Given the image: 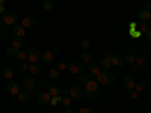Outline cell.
<instances>
[{
    "label": "cell",
    "instance_id": "cell-1",
    "mask_svg": "<svg viewBox=\"0 0 151 113\" xmlns=\"http://www.w3.org/2000/svg\"><path fill=\"white\" fill-rule=\"evenodd\" d=\"M85 89V98L89 99V101H92V99H95L98 97V92H100V83L97 80H89L86 83V86L83 87Z\"/></svg>",
    "mask_w": 151,
    "mask_h": 113
},
{
    "label": "cell",
    "instance_id": "cell-2",
    "mask_svg": "<svg viewBox=\"0 0 151 113\" xmlns=\"http://www.w3.org/2000/svg\"><path fill=\"white\" fill-rule=\"evenodd\" d=\"M97 82L103 86H113L116 83V77L109 71H100V74L97 75Z\"/></svg>",
    "mask_w": 151,
    "mask_h": 113
},
{
    "label": "cell",
    "instance_id": "cell-3",
    "mask_svg": "<svg viewBox=\"0 0 151 113\" xmlns=\"http://www.w3.org/2000/svg\"><path fill=\"white\" fill-rule=\"evenodd\" d=\"M2 23L5 24V26H12V27H14L15 26V24L18 23V14H17V12L15 11H5L3 12V14H2Z\"/></svg>",
    "mask_w": 151,
    "mask_h": 113
},
{
    "label": "cell",
    "instance_id": "cell-4",
    "mask_svg": "<svg viewBox=\"0 0 151 113\" xmlns=\"http://www.w3.org/2000/svg\"><path fill=\"white\" fill-rule=\"evenodd\" d=\"M68 95H70L71 99H76V101H79V99H82V98L85 97V89H83L82 86L76 84V86H73L71 89H70Z\"/></svg>",
    "mask_w": 151,
    "mask_h": 113
},
{
    "label": "cell",
    "instance_id": "cell-5",
    "mask_svg": "<svg viewBox=\"0 0 151 113\" xmlns=\"http://www.w3.org/2000/svg\"><path fill=\"white\" fill-rule=\"evenodd\" d=\"M41 56H42L41 50L36 48V47H32L29 50V53H27V60L30 62V64H38V62L41 60Z\"/></svg>",
    "mask_w": 151,
    "mask_h": 113
},
{
    "label": "cell",
    "instance_id": "cell-6",
    "mask_svg": "<svg viewBox=\"0 0 151 113\" xmlns=\"http://www.w3.org/2000/svg\"><path fill=\"white\" fill-rule=\"evenodd\" d=\"M106 57H109L110 59V64L113 65V67H116V68H122L124 67V57L122 56H119V54H107Z\"/></svg>",
    "mask_w": 151,
    "mask_h": 113
},
{
    "label": "cell",
    "instance_id": "cell-7",
    "mask_svg": "<svg viewBox=\"0 0 151 113\" xmlns=\"http://www.w3.org/2000/svg\"><path fill=\"white\" fill-rule=\"evenodd\" d=\"M36 99H38V103H40V106H47V104H50L52 95H50L48 92H45V91H41L40 94H38Z\"/></svg>",
    "mask_w": 151,
    "mask_h": 113
},
{
    "label": "cell",
    "instance_id": "cell-8",
    "mask_svg": "<svg viewBox=\"0 0 151 113\" xmlns=\"http://www.w3.org/2000/svg\"><path fill=\"white\" fill-rule=\"evenodd\" d=\"M68 69H70V72L71 74H82V71H83V64L82 62H71V64L68 65Z\"/></svg>",
    "mask_w": 151,
    "mask_h": 113
},
{
    "label": "cell",
    "instance_id": "cell-9",
    "mask_svg": "<svg viewBox=\"0 0 151 113\" xmlns=\"http://www.w3.org/2000/svg\"><path fill=\"white\" fill-rule=\"evenodd\" d=\"M134 86H136V80L132 77V75H127V77L122 79V87L124 89L130 91V89H134Z\"/></svg>",
    "mask_w": 151,
    "mask_h": 113
},
{
    "label": "cell",
    "instance_id": "cell-10",
    "mask_svg": "<svg viewBox=\"0 0 151 113\" xmlns=\"http://www.w3.org/2000/svg\"><path fill=\"white\" fill-rule=\"evenodd\" d=\"M6 91L11 95H18L20 94V84L17 82H8L6 84Z\"/></svg>",
    "mask_w": 151,
    "mask_h": 113
},
{
    "label": "cell",
    "instance_id": "cell-11",
    "mask_svg": "<svg viewBox=\"0 0 151 113\" xmlns=\"http://www.w3.org/2000/svg\"><path fill=\"white\" fill-rule=\"evenodd\" d=\"M23 86L26 87V91H32L36 87V80L32 77H24L23 79Z\"/></svg>",
    "mask_w": 151,
    "mask_h": 113
},
{
    "label": "cell",
    "instance_id": "cell-12",
    "mask_svg": "<svg viewBox=\"0 0 151 113\" xmlns=\"http://www.w3.org/2000/svg\"><path fill=\"white\" fill-rule=\"evenodd\" d=\"M35 23H36V20H35L33 17H24V18H23V21H21L20 24H21V26L27 30V29H32V27L35 26Z\"/></svg>",
    "mask_w": 151,
    "mask_h": 113
},
{
    "label": "cell",
    "instance_id": "cell-13",
    "mask_svg": "<svg viewBox=\"0 0 151 113\" xmlns=\"http://www.w3.org/2000/svg\"><path fill=\"white\" fill-rule=\"evenodd\" d=\"M98 67H100V69L107 71V69L112 67V64H110V59H109V57H103L101 60L98 62Z\"/></svg>",
    "mask_w": 151,
    "mask_h": 113
},
{
    "label": "cell",
    "instance_id": "cell-14",
    "mask_svg": "<svg viewBox=\"0 0 151 113\" xmlns=\"http://www.w3.org/2000/svg\"><path fill=\"white\" fill-rule=\"evenodd\" d=\"M14 35L18 36V38H23L24 35H26V29H24L20 23H17L15 26H14Z\"/></svg>",
    "mask_w": 151,
    "mask_h": 113
},
{
    "label": "cell",
    "instance_id": "cell-15",
    "mask_svg": "<svg viewBox=\"0 0 151 113\" xmlns=\"http://www.w3.org/2000/svg\"><path fill=\"white\" fill-rule=\"evenodd\" d=\"M48 94L52 95V97H58V95L62 94V89H60L59 86H56V84H50L48 86Z\"/></svg>",
    "mask_w": 151,
    "mask_h": 113
},
{
    "label": "cell",
    "instance_id": "cell-16",
    "mask_svg": "<svg viewBox=\"0 0 151 113\" xmlns=\"http://www.w3.org/2000/svg\"><path fill=\"white\" fill-rule=\"evenodd\" d=\"M124 62H127V64L133 68V69H136V56L134 54H127V56H124Z\"/></svg>",
    "mask_w": 151,
    "mask_h": 113
},
{
    "label": "cell",
    "instance_id": "cell-17",
    "mask_svg": "<svg viewBox=\"0 0 151 113\" xmlns=\"http://www.w3.org/2000/svg\"><path fill=\"white\" fill-rule=\"evenodd\" d=\"M137 17H139L141 21H150V18H151V11H150V9H142Z\"/></svg>",
    "mask_w": 151,
    "mask_h": 113
},
{
    "label": "cell",
    "instance_id": "cell-18",
    "mask_svg": "<svg viewBox=\"0 0 151 113\" xmlns=\"http://www.w3.org/2000/svg\"><path fill=\"white\" fill-rule=\"evenodd\" d=\"M2 75H3L5 79L11 80L12 77H14V69H12L11 67H5V68L2 69Z\"/></svg>",
    "mask_w": 151,
    "mask_h": 113
},
{
    "label": "cell",
    "instance_id": "cell-19",
    "mask_svg": "<svg viewBox=\"0 0 151 113\" xmlns=\"http://www.w3.org/2000/svg\"><path fill=\"white\" fill-rule=\"evenodd\" d=\"M80 62L82 64H91L92 62V54L89 51H83L82 56H80Z\"/></svg>",
    "mask_w": 151,
    "mask_h": 113
},
{
    "label": "cell",
    "instance_id": "cell-20",
    "mask_svg": "<svg viewBox=\"0 0 151 113\" xmlns=\"http://www.w3.org/2000/svg\"><path fill=\"white\" fill-rule=\"evenodd\" d=\"M48 77L53 79V80H59L60 79V69L59 68H52L48 71Z\"/></svg>",
    "mask_w": 151,
    "mask_h": 113
},
{
    "label": "cell",
    "instance_id": "cell-21",
    "mask_svg": "<svg viewBox=\"0 0 151 113\" xmlns=\"http://www.w3.org/2000/svg\"><path fill=\"white\" fill-rule=\"evenodd\" d=\"M14 59H15V62H23V60L27 59V53L23 51V50H18V51L14 54Z\"/></svg>",
    "mask_w": 151,
    "mask_h": 113
},
{
    "label": "cell",
    "instance_id": "cell-22",
    "mask_svg": "<svg viewBox=\"0 0 151 113\" xmlns=\"http://www.w3.org/2000/svg\"><path fill=\"white\" fill-rule=\"evenodd\" d=\"M88 69H89V74L91 75H98L100 74V67H98V64H91L88 65Z\"/></svg>",
    "mask_w": 151,
    "mask_h": 113
},
{
    "label": "cell",
    "instance_id": "cell-23",
    "mask_svg": "<svg viewBox=\"0 0 151 113\" xmlns=\"http://www.w3.org/2000/svg\"><path fill=\"white\" fill-rule=\"evenodd\" d=\"M53 53L52 51H45V53H42V56H41V60L44 62V64H50V62L53 60Z\"/></svg>",
    "mask_w": 151,
    "mask_h": 113
},
{
    "label": "cell",
    "instance_id": "cell-24",
    "mask_svg": "<svg viewBox=\"0 0 151 113\" xmlns=\"http://www.w3.org/2000/svg\"><path fill=\"white\" fill-rule=\"evenodd\" d=\"M17 98H18V101H21V103H27V101H29V98H30L29 91H26V92H20V94L17 95Z\"/></svg>",
    "mask_w": 151,
    "mask_h": 113
},
{
    "label": "cell",
    "instance_id": "cell-25",
    "mask_svg": "<svg viewBox=\"0 0 151 113\" xmlns=\"http://www.w3.org/2000/svg\"><path fill=\"white\" fill-rule=\"evenodd\" d=\"M29 71H30L33 75H40V74H41V67L38 65V64H30Z\"/></svg>",
    "mask_w": 151,
    "mask_h": 113
},
{
    "label": "cell",
    "instance_id": "cell-26",
    "mask_svg": "<svg viewBox=\"0 0 151 113\" xmlns=\"http://www.w3.org/2000/svg\"><path fill=\"white\" fill-rule=\"evenodd\" d=\"M150 30H151L150 23H148V21H142L141 26H139V32H141V33H148Z\"/></svg>",
    "mask_w": 151,
    "mask_h": 113
},
{
    "label": "cell",
    "instance_id": "cell-27",
    "mask_svg": "<svg viewBox=\"0 0 151 113\" xmlns=\"http://www.w3.org/2000/svg\"><path fill=\"white\" fill-rule=\"evenodd\" d=\"M91 79H92V75H91L89 72H88V74H85V72L79 74V82H80V83H85V84H86V83L89 82Z\"/></svg>",
    "mask_w": 151,
    "mask_h": 113
},
{
    "label": "cell",
    "instance_id": "cell-28",
    "mask_svg": "<svg viewBox=\"0 0 151 113\" xmlns=\"http://www.w3.org/2000/svg\"><path fill=\"white\" fill-rule=\"evenodd\" d=\"M21 45H23V41H21V38H18V36H14V39H12V47H14L17 51L21 48Z\"/></svg>",
    "mask_w": 151,
    "mask_h": 113
},
{
    "label": "cell",
    "instance_id": "cell-29",
    "mask_svg": "<svg viewBox=\"0 0 151 113\" xmlns=\"http://www.w3.org/2000/svg\"><path fill=\"white\" fill-rule=\"evenodd\" d=\"M53 6H55V0H44V3H42L44 11H52Z\"/></svg>",
    "mask_w": 151,
    "mask_h": 113
},
{
    "label": "cell",
    "instance_id": "cell-30",
    "mask_svg": "<svg viewBox=\"0 0 151 113\" xmlns=\"http://www.w3.org/2000/svg\"><path fill=\"white\" fill-rule=\"evenodd\" d=\"M145 89H147V83L145 82H136V86H134L136 92H144Z\"/></svg>",
    "mask_w": 151,
    "mask_h": 113
},
{
    "label": "cell",
    "instance_id": "cell-31",
    "mask_svg": "<svg viewBox=\"0 0 151 113\" xmlns=\"http://www.w3.org/2000/svg\"><path fill=\"white\" fill-rule=\"evenodd\" d=\"M60 104L64 106L65 109H67V107H70V106H71V98H70V95H64V97H62Z\"/></svg>",
    "mask_w": 151,
    "mask_h": 113
},
{
    "label": "cell",
    "instance_id": "cell-32",
    "mask_svg": "<svg viewBox=\"0 0 151 113\" xmlns=\"http://www.w3.org/2000/svg\"><path fill=\"white\" fill-rule=\"evenodd\" d=\"M144 62H145V56H144V54H137V56H136V67L144 65Z\"/></svg>",
    "mask_w": 151,
    "mask_h": 113
},
{
    "label": "cell",
    "instance_id": "cell-33",
    "mask_svg": "<svg viewBox=\"0 0 151 113\" xmlns=\"http://www.w3.org/2000/svg\"><path fill=\"white\" fill-rule=\"evenodd\" d=\"M80 47H82V50H83V51H88V48L91 47V44H89V41H88V39H82V42H80Z\"/></svg>",
    "mask_w": 151,
    "mask_h": 113
},
{
    "label": "cell",
    "instance_id": "cell-34",
    "mask_svg": "<svg viewBox=\"0 0 151 113\" xmlns=\"http://www.w3.org/2000/svg\"><path fill=\"white\" fill-rule=\"evenodd\" d=\"M60 99H62V97H60V95H58V97H52V99H50V103H52V106H55V104L60 103Z\"/></svg>",
    "mask_w": 151,
    "mask_h": 113
},
{
    "label": "cell",
    "instance_id": "cell-35",
    "mask_svg": "<svg viewBox=\"0 0 151 113\" xmlns=\"http://www.w3.org/2000/svg\"><path fill=\"white\" fill-rule=\"evenodd\" d=\"M15 53H17V50H15L14 47H12V45L6 48V54H8V56H14Z\"/></svg>",
    "mask_w": 151,
    "mask_h": 113
},
{
    "label": "cell",
    "instance_id": "cell-36",
    "mask_svg": "<svg viewBox=\"0 0 151 113\" xmlns=\"http://www.w3.org/2000/svg\"><path fill=\"white\" fill-rule=\"evenodd\" d=\"M20 67H21V69H29V67H30V62H27V60H23V62H20Z\"/></svg>",
    "mask_w": 151,
    "mask_h": 113
},
{
    "label": "cell",
    "instance_id": "cell-37",
    "mask_svg": "<svg viewBox=\"0 0 151 113\" xmlns=\"http://www.w3.org/2000/svg\"><path fill=\"white\" fill-rule=\"evenodd\" d=\"M137 95H139V92H136L134 89H130V91H129V97H130L132 99H136Z\"/></svg>",
    "mask_w": 151,
    "mask_h": 113
},
{
    "label": "cell",
    "instance_id": "cell-38",
    "mask_svg": "<svg viewBox=\"0 0 151 113\" xmlns=\"http://www.w3.org/2000/svg\"><path fill=\"white\" fill-rule=\"evenodd\" d=\"M79 113H94V112H92L91 107H82V109L79 110Z\"/></svg>",
    "mask_w": 151,
    "mask_h": 113
},
{
    "label": "cell",
    "instance_id": "cell-39",
    "mask_svg": "<svg viewBox=\"0 0 151 113\" xmlns=\"http://www.w3.org/2000/svg\"><path fill=\"white\" fill-rule=\"evenodd\" d=\"M58 68H59V69H67L68 65L65 64V62H59V64H58Z\"/></svg>",
    "mask_w": 151,
    "mask_h": 113
},
{
    "label": "cell",
    "instance_id": "cell-40",
    "mask_svg": "<svg viewBox=\"0 0 151 113\" xmlns=\"http://www.w3.org/2000/svg\"><path fill=\"white\" fill-rule=\"evenodd\" d=\"M0 33H2V35L8 33V26H5V24H2V27H0Z\"/></svg>",
    "mask_w": 151,
    "mask_h": 113
},
{
    "label": "cell",
    "instance_id": "cell-41",
    "mask_svg": "<svg viewBox=\"0 0 151 113\" xmlns=\"http://www.w3.org/2000/svg\"><path fill=\"white\" fill-rule=\"evenodd\" d=\"M144 8H145V9H150V8H151V2H150V0H147V2L144 3Z\"/></svg>",
    "mask_w": 151,
    "mask_h": 113
},
{
    "label": "cell",
    "instance_id": "cell-42",
    "mask_svg": "<svg viewBox=\"0 0 151 113\" xmlns=\"http://www.w3.org/2000/svg\"><path fill=\"white\" fill-rule=\"evenodd\" d=\"M64 113H74V110H73L71 107H67V109L64 110Z\"/></svg>",
    "mask_w": 151,
    "mask_h": 113
},
{
    "label": "cell",
    "instance_id": "cell-43",
    "mask_svg": "<svg viewBox=\"0 0 151 113\" xmlns=\"http://www.w3.org/2000/svg\"><path fill=\"white\" fill-rule=\"evenodd\" d=\"M147 39H148V42L151 44V30H150V32L147 33Z\"/></svg>",
    "mask_w": 151,
    "mask_h": 113
},
{
    "label": "cell",
    "instance_id": "cell-44",
    "mask_svg": "<svg viewBox=\"0 0 151 113\" xmlns=\"http://www.w3.org/2000/svg\"><path fill=\"white\" fill-rule=\"evenodd\" d=\"M59 51V47H53V50H52V53L55 54V53H58Z\"/></svg>",
    "mask_w": 151,
    "mask_h": 113
},
{
    "label": "cell",
    "instance_id": "cell-45",
    "mask_svg": "<svg viewBox=\"0 0 151 113\" xmlns=\"http://www.w3.org/2000/svg\"><path fill=\"white\" fill-rule=\"evenodd\" d=\"M3 12H5V6L0 5V14H3Z\"/></svg>",
    "mask_w": 151,
    "mask_h": 113
},
{
    "label": "cell",
    "instance_id": "cell-46",
    "mask_svg": "<svg viewBox=\"0 0 151 113\" xmlns=\"http://www.w3.org/2000/svg\"><path fill=\"white\" fill-rule=\"evenodd\" d=\"M0 5H5V0H0Z\"/></svg>",
    "mask_w": 151,
    "mask_h": 113
},
{
    "label": "cell",
    "instance_id": "cell-47",
    "mask_svg": "<svg viewBox=\"0 0 151 113\" xmlns=\"http://www.w3.org/2000/svg\"><path fill=\"white\" fill-rule=\"evenodd\" d=\"M2 24H3V23H2V18H0V27H2Z\"/></svg>",
    "mask_w": 151,
    "mask_h": 113
},
{
    "label": "cell",
    "instance_id": "cell-48",
    "mask_svg": "<svg viewBox=\"0 0 151 113\" xmlns=\"http://www.w3.org/2000/svg\"><path fill=\"white\" fill-rule=\"evenodd\" d=\"M148 23H150V26H151V18H150V21H148Z\"/></svg>",
    "mask_w": 151,
    "mask_h": 113
},
{
    "label": "cell",
    "instance_id": "cell-49",
    "mask_svg": "<svg viewBox=\"0 0 151 113\" xmlns=\"http://www.w3.org/2000/svg\"><path fill=\"white\" fill-rule=\"evenodd\" d=\"M150 98H151V91H150Z\"/></svg>",
    "mask_w": 151,
    "mask_h": 113
},
{
    "label": "cell",
    "instance_id": "cell-50",
    "mask_svg": "<svg viewBox=\"0 0 151 113\" xmlns=\"http://www.w3.org/2000/svg\"><path fill=\"white\" fill-rule=\"evenodd\" d=\"M150 11H151V8H150Z\"/></svg>",
    "mask_w": 151,
    "mask_h": 113
}]
</instances>
